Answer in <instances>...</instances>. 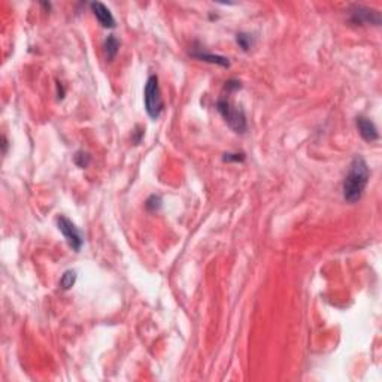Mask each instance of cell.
<instances>
[{
  "label": "cell",
  "mask_w": 382,
  "mask_h": 382,
  "mask_svg": "<svg viewBox=\"0 0 382 382\" xmlns=\"http://www.w3.org/2000/svg\"><path fill=\"white\" fill-rule=\"evenodd\" d=\"M369 178H370V169L365 158L360 156L354 157L344 181V199L348 203H355L362 199L367 187Z\"/></svg>",
  "instance_id": "6da1fadb"
},
{
  "label": "cell",
  "mask_w": 382,
  "mask_h": 382,
  "mask_svg": "<svg viewBox=\"0 0 382 382\" xmlns=\"http://www.w3.org/2000/svg\"><path fill=\"white\" fill-rule=\"evenodd\" d=\"M241 88V82L236 79H230L227 81L224 86V91L218 102H217V111L221 114V117L224 118V121L228 124V127L231 130H235L236 133H243L246 130V117L243 109L239 106H235L231 102V93H235L236 90Z\"/></svg>",
  "instance_id": "7a4b0ae2"
},
{
  "label": "cell",
  "mask_w": 382,
  "mask_h": 382,
  "mask_svg": "<svg viewBox=\"0 0 382 382\" xmlns=\"http://www.w3.org/2000/svg\"><path fill=\"white\" fill-rule=\"evenodd\" d=\"M143 102H145V109L146 114L153 118L157 120L164 108V102H163V96H161V90H160V84H158V76L157 75H151L145 84V90H143Z\"/></svg>",
  "instance_id": "3957f363"
},
{
  "label": "cell",
  "mask_w": 382,
  "mask_h": 382,
  "mask_svg": "<svg viewBox=\"0 0 382 382\" xmlns=\"http://www.w3.org/2000/svg\"><path fill=\"white\" fill-rule=\"evenodd\" d=\"M348 12H349V21L355 26H363V24L381 26V14L376 9L367 8L363 5H352Z\"/></svg>",
  "instance_id": "277c9868"
},
{
  "label": "cell",
  "mask_w": 382,
  "mask_h": 382,
  "mask_svg": "<svg viewBox=\"0 0 382 382\" xmlns=\"http://www.w3.org/2000/svg\"><path fill=\"white\" fill-rule=\"evenodd\" d=\"M57 227H58V230L61 231V235L66 238V241L69 243V246L73 249V251H79L81 249V246H82V236H81V233H79V230L76 228V226L70 221L69 218H66V217H58L57 218Z\"/></svg>",
  "instance_id": "5b68a950"
},
{
  "label": "cell",
  "mask_w": 382,
  "mask_h": 382,
  "mask_svg": "<svg viewBox=\"0 0 382 382\" xmlns=\"http://www.w3.org/2000/svg\"><path fill=\"white\" fill-rule=\"evenodd\" d=\"M90 8L94 14V17L97 18V21L103 26L104 29H114L115 27V18L112 15V12L109 11L108 6H104L100 2H93L90 3Z\"/></svg>",
  "instance_id": "8992f818"
},
{
  "label": "cell",
  "mask_w": 382,
  "mask_h": 382,
  "mask_svg": "<svg viewBox=\"0 0 382 382\" xmlns=\"http://www.w3.org/2000/svg\"><path fill=\"white\" fill-rule=\"evenodd\" d=\"M355 125H357V130H358L360 136L366 142H375V140L379 139V133H378L376 125L373 124V121H370L369 118H366L363 115L357 117Z\"/></svg>",
  "instance_id": "52a82bcc"
},
{
  "label": "cell",
  "mask_w": 382,
  "mask_h": 382,
  "mask_svg": "<svg viewBox=\"0 0 382 382\" xmlns=\"http://www.w3.org/2000/svg\"><path fill=\"white\" fill-rule=\"evenodd\" d=\"M190 54L194 57V58H199V60L208 61V63H212V65H218V66H223V68H228V66H230L228 58L223 57V55L209 54V52H205V51H191Z\"/></svg>",
  "instance_id": "ba28073f"
},
{
  "label": "cell",
  "mask_w": 382,
  "mask_h": 382,
  "mask_svg": "<svg viewBox=\"0 0 382 382\" xmlns=\"http://www.w3.org/2000/svg\"><path fill=\"white\" fill-rule=\"evenodd\" d=\"M104 55L108 61H112L120 51V42L114 35H109L104 40Z\"/></svg>",
  "instance_id": "9c48e42d"
},
{
  "label": "cell",
  "mask_w": 382,
  "mask_h": 382,
  "mask_svg": "<svg viewBox=\"0 0 382 382\" xmlns=\"http://www.w3.org/2000/svg\"><path fill=\"white\" fill-rule=\"evenodd\" d=\"M76 282V272L75 270H66L60 279V287L63 290H70Z\"/></svg>",
  "instance_id": "30bf717a"
},
{
  "label": "cell",
  "mask_w": 382,
  "mask_h": 382,
  "mask_svg": "<svg viewBox=\"0 0 382 382\" xmlns=\"http://www.w3.org/2000/svg\"><path fill=\"white\" fill-rule=\"evenodd\" d=\"M73 161H75V164L78 167L86 169V167H88V164L91 163V156L88 153H86V151H78L75 154V157H73Z\"/></svg>",
  "instance_id": "8fae6325"
},
{
  "label": "cell",
  "mask_w": 382,
  "mask_h": 382,
  "mask_svg": "<svg viewBox=\"0 0 382 382\" xmlns=\"http://www.w3.org/2000/svg\"><path fill=\"white\" fill-rule=\"evenodd\" d=\"M236 42H238V45L242 48L243 51H248V50L254 45L252 36L248 35V33H238V36H236Z\"/></svg>",
  "instance_id": "7c38bea8"
},
{
  "label": "cell",
  "mask_w": 382,
  "mask_h": 382,
  "mask_svg": "<svg viewBox=\"0 0 382 382\" xmlns=\"http://www.w3.org/2000/svg\"><path fill=\"white\" fill-rule=\"evenodd\" d=\"M145 208L148 209L150 212H157L158 209L161 208V197L156 196V194L150 196L148 200L145 202Z\"/></svg>",
  "instance_id": "4fadbf2b"
},
{
  "label": "cell",
  "mask_w": 382,
  "mask_h": 382,
  "mask_svg": "<svg viewBox=\"0 0 382 382\" xmlns=\"http://www.w3.org/2000/svg\"><path fill=\"white\" fill-rule=\"evenodd\" d=\"M223 160L224 161H228V163H231V161H235V163H239V161H243L245 160V154L243 153H227L223 157Z\"/></svg>",
  "instance_id": "5bb4252c"
},
{
  "label": "cell",
  "mask_w": 382,
  "mask_h": 382,
  "mask_svg": "<svg viewBox=\"0 0 382 382\" xmlns=\"http://www.w3.org/2000/svg\"><path fill=\"white\" fill-rule=\"evenodd\" d=\"M143 135H145V129L140 127V125H136V129H135V132H133V136H132L133 143H135V145H139L140 142H142Z\"/></svg>",
  "instance_id": "9a60e30c"
},
{
  "label": "cell",
  "mask_w": 382,
  "mask_h": 382,
  "mask_svg": "<svg viewBox=\"0 0 382 382\" xmlns=\"http://www.w3.org/2000/svg\"><path fill=\"white\" fill-rule=\"evenodd\" d=\"M6 148H8V142H6V138L3 136V154H6Z\"/></svg>",
  "instance_id": "2e32d148"
}]
</instances>
